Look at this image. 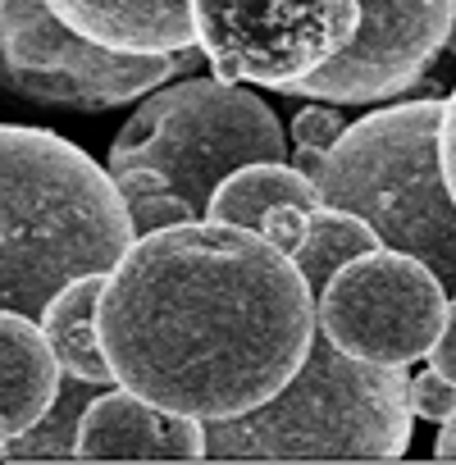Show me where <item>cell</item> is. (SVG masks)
Listing matches in <instances>:
<instances>
[{
  "label": "cell",
  "instance_id": "8fae6325",
  "mask_svg": "<svg viewBox=\"0 0 456 465\" xmlns=\"http://www.w3.org/2000/svg\"><path fill=\"white\" fill-rule=\"evenodd\" d=\"M51 10L96 46L124 55H173L196 46L192 0H51Z\"/></svg>",
  "mask_w": 456,
  "mask_h": 465
},
{
  "label": "cell",
  "instance_id": "5b68a950",
  "mask_svg": "<svg viewBox=\"0 0 456 465\" xmlns=\"http://www.w3.org/2000/svg\"><path fill=\"white\" fill-rule=\"evenodd\" d=\"M288 142L274 110L223 78H173L155 87L110 146V173L160 169L201 214L214 187L256 160H283Z\"/></svg>",
  "mask_w": 456,
  "mask_h": 465
},
{
  "label": "cell",
  "instance_id": "8992f818",
  "mask_svg": "<svg viewBox=\"0 0 456 465\" xmlns=\"http://www.w3.org/2000/svg\"><path fill=\"white\" fill-rule=\"evenodd\" d=\"M196 46L223 83L292 92L361 33V0H192Z\"/></svg>",
  "mask_w": 456,
  "mask_h": 465
},
{
  "label": "cell",
  "instance_id": "5bb4252c",
  "mask_svg": "<svg viewBox=\"0 0 456 465\" xmlns=\"http://www.w3.org/2000/svg\"><path fill=\"white\" fill-rule=\"evenodd\" d=\"M274 205H320L315 178H306V173H302L297 164H288V160L243 164L238 173H228V178L214 187V196H210V205H205V219L261 228Z\"/></svg>",
  "mask_w": 456,
  "mask_h": 465
},
{
  "label": "cell",
  "instance_id": "7402d4cb",
  "mask_svg": "<svg viewBox=\"0 0 456 465\" xmlns=\"http://www.w3.org/2000/svg\"><path fill=\"white\" fill-rule=\"evenodd\" d=\"M429 365L456 383V297L447 302V320H442V333H438V342L429 347Z\"/></svg>",
  "mask_w": 456,
  "mask_h": 465
},
{
  "label": "cell",
  "instance_id": "6da1fadb",
  "mask_svg": "<svg viewBox=\"0 0 456 465\" xmlns=\"http://www.w3.org/2000/svg\"><path fill=\"white\" fill-rule=\"evenodd\" d=\"M320 333V297L261 228L187 219L105 274L101 342L119 388L205 424L279 397Z\"/></svg>",
  "mask_w": 456,
  "mask_h": 465
},
{
  "label": "cell",
  "instance_id": "9a60e30c",
  "mask_svg": "<svg viewBox=\"0 0 456 465\" xmlns=\"http://www.w3.org/2000/svg\"><path fill=\"white\" fill-rule=\"evenodd\" d=\"M374 247H383V238H379V228L370 219H361L352 210H338V205H311L306 228H302V238L288 256L297 261V270L306 274V283L320 297L342 265H352L356 256H365Z\"/></svg>",
  "mask_w": 456,
  "mask_h": 465
},
{
  "label": "cell",
  "instance_id": "7c38bea8",
  "mask_svg": "<svg viewBox=\"0 0 456 465\" xmlns=\"http://www.w3.org/2000/svg\"><path fill=\"white\" fill-rule=\"evenodd\" d=\"M64 365L42 320L5 311L0 315V438H19L55 406Z\"/></svg>",
  "mask_w": 456,
  "mask_h": 465
},
{
  "label": "cell",
  "instance_id": "e0dca14e",
  "mask_svg": "<svg viewBox=\"0 0 456 465\" xmlns=\"http://www.w3.org/2000/svg\"><path fill=\"white\" fill-rule=\"evenodd\" d=\"M0 78H5V92H10V96H24V101L46 105V110L101 114V110H119V105H128L119 92L96 87V83H87V78H69V74H37V69H19V64H5V60H0Z\"/></svg>",
  "mask_w": 456,
  "mask_h": 465
},
{
  "label": "cell",
  "instance_id": "7a4b0ae2",
  "mask_svg": "<svg viewBox=\"0 0 456 465\" xmlns=\"http://www.w3.org/2000/svg\"><path fill=\"white\" fill-rule=\"evenodd\" d=\"M133 242L137 223L114 173L46 128H0V302L5 311L42 320L64 283L83 274H110Z\"/></svg>",
  "mask_w": 456,
  "mask_h": 465
},
{
  "label": "cell",
  "instance_id": "d6986e66",
  "mask_svg": "<svg viewBox=\"0 0 456 465\" xmlns=\"http://www.w3.org/2000/svg\"><path fill=\"white\" fill-rule=\"evenodd\" d=\"M411 411H415L420 420H433V424L451 420V415H456V383L429 365L424 374L411 379Z\"/></svg>",
  "mask_w": 456,
  "mask_h": 465
},
{
  "label": "cell",
  "instance_id": "52a82bcc",
  "mask_svg": "<svg viewBox=\"0 0 456 465\" xmlns=\"http://www.w3.org/2000/svg\"><path fill=\"white\" fill-rule=\"evenodd\" d=\"M447 320V283L411 252L374 247L320 292V329L352 356L411 365L429 356Z\"/></svg>",
  "mask_w": 456,
  "mask_h": 465
},
{
  "label": "cell",
  "instance_id": "2e32d148",
  "mask_svg": "<svg viewBox=\"0 0 456 465\" xmlns=\"http://www.w3.org/2000/svg\"><path fill=\"white\" fill-rule=\"evenodd\" d=\"M96 392H101L96 383L64 374V388H60L55 406L42 415V424H33L19 438H5V460L10 465H19V460H78V424H83Z\"/></svg>",
  "mask_w": 456,
  "mask_h": 465
},
{
  "label": "cell",
  "instance_id": "9c48e42d",
  "mask_svg": "<svg viewBox=\"0 0 456 465\" xmlns=\"http://www.w3.org/2000/svg\"><path fill=\"white\" fill-rule=\"evenodd\" d=\"M201 55H205L201 46L173 51V55H124L69 28L51 10V0H0V60L5 64L87 78L96 87L119 92L124 101L151 96L155 87L187 78L201 64Z\"/></svg>",
  "mask_w": 456,
  "mask_h": 465
},
{
  "label": "cell",
  "instance_id": "3957f363",
  "mask_svg": "<svg viewBox=\"0 0 456 465\" xmlns=\"http://www.w3.org/2000/svg\"><path fill=\"white\" fill-rule=\"evenodd\" d=\"M401 370L361 361L320 329L279 397L205 424V460H401L415 420Z\"/></svg>",
  "mask_w": 456,
  "mask_h": 465
},
{
  "label": "cell",
  "instance_id": "cb8c5ba5",
  "mask_svg": "<svg viewBox=\"0 0 456 465\" xmlns=\"http://www.w3.org/2000/svg\"><path fill=\"white\" fill-rule=\"evenodd\" d=\"M324 155H329V151H311V146H297V151H292V164H297V169H302L306 178H315V183H320V173H324Z\"/></svg>",
  "mask_w": 456,
  "mask_h": 465
},
{
  "label": "cell",
  "instance_id": "ba28073f",
  "mask_svg": "<svg viewBox=\"0 0 456 465\" xmlns=\"http://www.w3.org/2000/svg\"><path fill=\"white\" fill-rule=\"evenodd\" d=\"M456 0H361V33L356 42L302 78L288 96H320L333 105H370L397 96L429 74L438 51L451 37Z\"/></svg>",
  "mask_w": 456,
  "mask_h": 465
},
{
  "label": "cell",
  "instance_id": "44dd1931",
  "mask_svg": "<svg viewBox=\"0 0 456 465\" xmlns=\"http://www.w3.org/2000/svg\"><path fill=\"white\" fill-rule=\"evenodd\" d=\"M306 210H311V205H274V210L265 214L261 232H265V238H270L274 247L292 252V247H297V238H302V228H306Z\"/></svg>",
  "mask_w": 456,
  "mask_h": 465
},
{
  "label": "cell",
  "instance_id": "ffe728a7",
  "mask_svg": "<svg viewBox=\"0 0 456 465\" xmlns=\"http://www.w3.org/2000/svg\"><path fill=\"white\" fill-rule=\"evenodd\" d=\"M347 114L333 110V105H306L297 119H292V142L297 146H311V151H329L342 133H347Z\"/></svg>",
  "mask_w": 456,
  "mask_h": 465
},
{
  "label": "cell",
  "instance_id": "603a6c76",
  "mask_svg": "<svg viewBox=\"0 0 456 465\" xmlns=\"http://www.w3.org/2000/svg\"><path fill=\"white\" fill-rule=\"evenodd\" d=\"M442 169H447V187L456 196V87H451L447 114H442Z\"/></svg>",
  "mask_w": 456,
  "mask_h": 465
},
{
  "label": "cell",
  "instance_id": "484cf974",
  "mask_svg": "<svg viewBox=\"0 0 456 465\" xmlns=\"http://www.w3.org/2000/svg\"><path fill=\"white\" fill-rule=\"evenodd\" d=\"M447 51H456V19H451V37H447Z\"/></svg>",
  "mask_w": 456,
  "mask_h": 465
},
{
  "label": "cell",
  "instance_id": "d4e9b609",
  "mask_svg": "<svg viewBox=\"0 0 456 465\" xmlns=\"http://www.w3.org/2000/svg\"><path fill=\"white\" fill-rule=\"evenodd\" d=\"M433 460H456V415L442 420V433L433 442Z\"/></svg>",
  "mask_w": 456,
  "mask_h": 465
},
{
  "label": "cell",
  "instance_id": "30bf717a",
  "mask_svg": "<svg viewBox=\"0 0 456 465\" xmlns=\"http://www.w3.org/2000/svg\"><path fill=\"white\" fill-rule=\"evenodd\" d=\"M205 420L164 411L128 388H101L78 424V460H205Z\"/></svg>",
  "mask_w": 456,
  "mask_h": 465
},
{
  "label": "cell",
  "instance_id": "ac0fdd59",
  "mask_svg": "<svg viewBox=\"0 0 456 465\" xmlns=\"http://www.w3.org/2000/svg\"><path fill=\"white\" fill-rule=\"evenodd\" d=\"M114 178H119V192H124V201H128V210H133L137 238H146V232H160V228H169V223L205 219L187 196L173 192V183H169L160 169L137 164V169H119Z\"/></svg>",
  "mask_w": 456,
  "mask_h": 465
},
{
  "label": "cell",
  "instance_id": "277c9868",
  "mask_svg": "<svg viewBox=\"0 0 456 465\" xmlns=\"http://www.w3.org/2000/svg\"><path fill=\"white\" fill-rule=\"evenodd\" d=\"M442 96H411L356 119L324 155L320 205L352 210L383 247L411 252L456 288V196L442 169Z\"/></svg>",
  "mask_w": 456,
  "mask_h": 465
},
{
  "label": "cell",
  "instance_id": "4fadbf2b",
  "mask_svg": "<svg viewBox=\"0 0 456 465\" xmlns=\"http://www.w3.org/2000/svg\"><path fill=\"white\" fill-rule=\"evenodd\" d=\"M101 292H105V274H83L74 283H64L51 306L42 311V329L64 365V374H78L96 388H114V365L105 356L101 342Z\"/></svg>",
  "mask_w": 456,
  "mask_h": 465
}]
</instances>
